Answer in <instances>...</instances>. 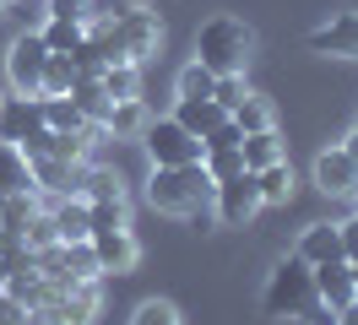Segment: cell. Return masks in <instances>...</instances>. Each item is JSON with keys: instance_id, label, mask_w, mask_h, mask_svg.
Masks as SVG:
<instances>
[{"instance_id": "21", "label": "cell", "mask_w": 358, "mask_h": 325, "mask_svg": "<svg viewBox=\"0 0 358 325\" xmlns=\"http://www.w3.org/2000/svg\"><path fill=\"white\" fill-rule=\"evenodd\" d=\"M38 38L49 43V55H76L87 43V22H66V17H44Z\"/></svg>"}, {"instance_id": "27", "label": "cell", "mask_w": 358, "mask_h": 325, "mask_svg": "<svg viewBox=\"0 0 358 325\" xmlns=\"http://www.w3.org/2000/svg\"><path fill=\"white\" fill-rule=\"evenodd\" d=\"M60 271H66V282L103 277V271H98V255H92V244H87V238H82V244H60Z\"/></svg>"}, {"instance_id": "17", "label": "cell", "mask_w": 358, "mask_h": 325, "mask_svg": "<svg viewBox=\"0 0 358 325\" xmlns=\"http://www.w3.org/2000/svg\"><path fill=\"white\" fill-rule=\"evenodd\" d=\"M98 130H109L114 141H136V136L147 130V103H141V98H114Z\"/></svg>"}, {"instance_id": "16", "label": "cell", "mask_w": 358, "mask_h": 325, "mask_svg": "<svg viewBox=\"0 0 358 325\" xmlns=\"http://www.w3.org/2000/svg\"><path fill=\"white\" fill-rule=\"evenodd\" d=\"M76 195H82L87 206H114V201H125V179H120L114 168H82ZM125 206H131V201H125Z\"/></svg>"}, {"instance_id": "19", "label": "cell", "mask_w": 358, "mask_h": 325, "mask_svg": "<svg viewBox=\"0 0 358 325\" xmlns=\"http://www.w3.org/2000/svg\"><path fill=\"white\" fill-rule=\"evenodd\" d=\"M92 76H98L109 103L114 98H141V65H131V60H109V65H98Z\"/></svg>"}, {"instance_id": "33", "label": "cell", "mask_w": 358, "mask_h": 325, "mask_svg": "<svg viewBox=\"0 0 358 325\" xmlns=\"http://www.w3.org/2000/svg\"><path fill=\"white\" fill-rule=\"evenodd\" d=\"M22 238H27V250H49V244H60V238H55V217L38 212V217L22 228Z\"/></svg>"}, {"instance_id": "20", "label": "cell", "mask_w": 358, "mask_h": 325, "mask_svg": "<svg viewBox=\"0 0 358 325\" xmlns=\"http://www.w3.org/2000/svg\"><path fill=\"white\" fill-rule=\"evenodd\" d=\"M76 179H82V163H66V157H33V185H38V190L76 195Z\"/></svg>"}, {"instance_id": "35", "label": "cell", "mask_w": 358, "mask_h": 325, "mask_svg": "<svg viewBox=\"0 0 358 325\" xmlns=\"http://www.w3.org/2000/svg\"><path fill=\"white\" fill-rule=\"evenodd\" d=\"M44 11L66 22H92V0H44Z\"/></svg>"}, {"instance_id": "26", "label": "cell", "mask_w": 358, "mask_h": 325, "mask_svg": "<svg viewBox=\"0 0 358 325\" xmlns=\"http://www.w3.org/2000/svg\"><path fill=\"white\" fill-rule=\"evenodd\" d=\"M228 120L245 130V136H255V130H271V125H277V108H271L261 92H245V98H239V108H234Z\"/></svg>"}, {"instance_id": "42", "label": "cell", "mask_w": 358, "mask_h": 325, "mask_svg": "<svg viewBox=\"0 0 358 325\" xmlns=\"http://www.w3.org/2000/svg\"><path fill=\"white\" fill-rule=\"evenodd\" d=\"M353 206H358V185H353Z\"/></svg>"}, {"instance_id": "32", "label": "cell", "mask_w": 358, "mask_h": 325, "mask_svg": "<svg viewBox=\"0 0 358 325\" xmlns=\"http://www.w3.org/2000/svg\"><path fill=\"white\" fill-rule=\"evenodd\" d=\"M131 325H179V309L169 298H147V303H136Z\"/></svg>"}, {"instance_id": "41", "label": "cell", "mask_w": 358, "mask_h": 325, "mask_svg": "<svg viewBox=\"0 0 358 325\" xmlns=\"http://www.w3.org/2000/svg\"><path fill=\"white\" fill-rule=\"evenodd\" d=\"M348 271H353V293H358V260H348Z\"/></svg>"}, {"instance_id": "31", "label": "cell", "mask_w": 358, "mask_h": 325, "mask_svg": "<svg viewBox=\"0 0 358 325\" xmlns=\"http://www.w3.org/2000/svg\"><path fill=\"white\" fill-rule=\"evenodd\" d=\"M33 217H38L33 195H6V206H0V228H6V233H22Z\"/></svg>"}, {"instance_id": "7", "label": "cell", "mask_w": 358, "mask_h": 325, "mask_svg": "<svg viewBox=\"0 0 358 325\" xmlns=\"http://www.w3.org/2000/svg\"><path fill=\"white\" fill-rule=\"evenodd\" d=\"M255 212H261V190H255V173L250 168L212 185V217H217L223 228H245Z\"/></svg>"}, {"instance_id": "28", "label": "cell", "mask_w": 358, "mask_h": 325, "mask_svg": "<svg viewBox=\"0 0 358 325\" xmlns=\"http://www.w3.org/2000/svg\"><path fill=\"white\" fill-rule=\"evenodd\" d=\"M71 103L87 114V125H103V114H109V98H103L98 76H76V87H71Z\"/></svg>"}, {"instance_id": "22", "label": "cell", "mask_w": 358, "mask_h": 325, "mask_svg": "<svg viewBox=\"0 0 358 325\" xmlns=\"http://www.w3.org/2000/svg\"><path fill=\"white\" fill-rule=\"evenodd\" d=\"M255 190H261V206H282V201H293V168H288V157H282V163H266V168H255Z\"/></svg>"}, {"instance_id": "24", "label": "cell", "mask_w": 358, "mask_h": 325, "mask_svg": "<svg viewBox=\"0 0 358 325\" xmlns=\"http://www.w3.org/2000/svg\"><path fill=\"white\" fill-rule=\"evenodd\" d=\"M76 60L71 55H49L44 60V82H38V98H71V87H76Z\"/></svg>"}, {"instance_id": "8", "label": "cell", "mask_w": 358, "mask_h": 325, "mask_svg": "<svg viewBox=\"0 0 358 325\" xmlns=\"http://www.w3.org/2000/svg\"><path fill=\"white\" fill-rule=\"evenodd\" d=\"M315 55H331V60H358V11H331L326 22H315L310 38Z\"/></svg>"}, {"instance_id": "15", "label": "cell", "mask_w": 358, "mask_h": 325, "mask_svg": "<svg viewBox=\"0 0 358 325\" xmlns=\"http://www.w3.org/2000/svg\"><path fill=\"white\" fill-rule=\"evenodd\" d=\"M33 157L11 141H0V195H33Z\"/></svg>"}, {"instance_id": "45", "label": "cell", "mask_w": 358, "mask_h": 325, "mask_svg": "<svg viewBox=\"0 0 358 325\" xmlns=\"http://www.w3.org/2000/svg\"><path fill=\"white\" fill-rule=\"evenodd\" d=\"M0 6H6V0H0Z\"/></svg>"}, {"instance_id": "25", "label": "cell", "mask_w": 358, "mask_h": 325, "mask_svg": "<svg viewBox=\"0 0 358 325\" xmlns=\"http://www.w3.org/2000/svg\"><path fill=\"white\" fill-rule=\"evenodd\" d=\"M44 103V125L49 130H66V136H87V130H98V125H87V114L71 103V98H38Z\"/></svg>"}, {"instance_id": "9", "label": "cell", "mask_w": 358, "mask_h": 325, "mask_svg": "<svg viewBox=\"0 0 358 325\" xmlns=\"http://www.w3.org/2000/svg\"><path fill=\"white\" fill-rule=\"evenodd\" d=\"M87 244H92V255H98V271H131L136 260H141V238L131 233V222L92 228Z\"/></svg>"}, {"instance_id": "14", "label": "cell", "mask_w": 358, "mask_h": 325, "mask_svg": "<svg viewBox=\"0 0 358 325\" xmlns=\"http://www.w3.org/2000/svg\"><path fill=\"white\" fill-rule=\"evenodd\" d=\"M315 271V298L326 303V309H342V303L353 298V271H348V260H326V266H310Z\"/></svg>"}, {"instance_id": "29", "label": "cell", "mask_w": 358, "mask_h": 325, "mask_svg": "<svg viewBox=\"0 0 358 325\" xmlns=\"http://www.w3.org/2000/svg\"><path fill=\"white\" fill-rule=\"evenodd\" d=\"M212 71H206L201 60H190V65H179V76H174V92L179 98H212Z\"/></svg>"}, {"instance_id": "34", "label": "cell", "mask_w": 358, "mask_h": 325, "mask_svg": "<svg viewBox=\"0 0 358 325\" xmlns=\"http://www.w3.org/2000/svg\"><path fill=\"white\" fill-rule=\"evenodd\" d=\"M250 87H245V76H217V82H212V98H217V103L228 108V114H234V108H239V98H245Z\"/></svg>"}, {"instance_id": "6", "label": "cell", "mask_w": 358, "mask_h": 325, "mask_svg": "<svg viewBox=\"0 0 358 325\" xmlns=\"http://www.w3.org/2000/svg\"><path fill=\"white\" fill-rule=\"evenodd\" d=\"M44 60H49V43L38 38V27H22L11 49H6V82L11 92H27V98H38V82H44Z\"/></svg>"}, {"instance_id": "3", "label": "cell", "mask_w": 358, "mask_h": 325, "mask_svg": "<svg viewBox=\"0 0 358 325\" xmlns=\"http://www.w3.org/2000/svg\"><path fill=\"white\" fill-rule=\"evenodd\" d=\"M196 60L212 76H245L255 60V27L245 17H212L196 33Z\"/></svg>"}, {"instance_id": "23", "label": "cell", "mask_w": 358, "mask_h": 325, "mask_svg": "<svg viewBox=\"0 0 358 325\" xmlns=\"http://www.w3.org/2000/svg\"><path fill=\"white\" fill-rule=\"evenodd\" d=\"M239 152H245V168H250V173L288 157V152H282V136H277V125H271V130H255V136H245V141H239Z\"/></svg>"}, {"instance_id": "13", "label": "cell", "mask_w": 358, "mask_h": 325, "mask_svg": "<svg viewBox=\"0 0 358 325\" xmlns=\"http://www.w3.org/2000/svg\"><path fill=\"white\" fill-rule=\"evenodd\" d=\"M174 120L190 130L196 141H206V136H212V130L228 120V108L217 103V98H179V103H174Z\"/></svg>"}, {"instance_id": "1", "label": "cell", "mask_w": 358, "mask_h": 325, "mask_svg": "<svg viewBox=\"0 0 358 325\" xmlns=\"http://www.w3.org/2000/svg\"><path fill=\"white\" fill-rule=\"evenodd\" d=\"M87 49L98 55V65H109V60L141 65L163 49V22H157L152 11H141V6L109 11L103 22H87Z\"/></svg>"}, {"instance_id": "43", "label": "cell", "mask_w": 358, "mask_h": 325, "mask_svg": "<svg viewBox=\"0 0 358 325\" xmlns=\"http://www.w3.org/2000/svg\"><path fill=\"white\" fill-rule=\"evenodd\" d=\"M6 6H17V0H6Z\"/></svg>"}, {"instance_id": "4", "label": "cell", "mask_w": 358, "mask_h": 325, "mask_svg": "<svg viewBox=\"0 0 358 325\" xmlns=\"http://www.w3.org/2000/svg\"><path fill=\"white\" fill-rule=\"evenodd\" d=\"M147 201H152V212L196 217V212H206V206H212V173H206V163L152 168V179H147Z\"/></svg>"}, {"instance_id": "30", "label": "cell", "mask_w": 358, "mask_h": 325, "mask_svg": "<svg viewBox=\"0 0 358 325\" xmlns=\"http://www.w3.org/2000/svg\"><path fill=\"white\" fill-rule=\"evenodd\" d=\"M206 173H212V185L217 179H234V173H245V152L239 147H217V152H201Z\"/></svg>"}, {"instance_id": "39", "label": "cell", "mask_w": 358, "mask_h": 325, "mask_svg": "<svg viewBox=\"0 0 358 325\" xmlns=\"http://www.w3.org/2000/svg\"><path fill=\"white\" fill-rule=\"evenodd\" d=\"M336 325H358V293L342 303V309H336Z\"/></svg>"}, {"instance_id": "38", "label": "cell", "mask_w": 358, "mask_h": 325, "mask_svg": "<svg viewBox=\"0 0 358 325\" xmlns=\"http://www.w3.org/2000/svg\"><path fill=\"white\" fill-rule=\"evenodd\" d=\"M336 228H342V260H358V212L348 222H336Z\"/></svg>"}, {"instance_id": "2", "label": "cell", "mask_w": 358, "mask_h": 325, "mask_svg": "<svg viewBox=\"0 0 358 325\" xmlns=\"http://www.w3.org/2000/svg\"><path fill=\"white\" fill-rule=\"evenodd\" d=\"M261 309L271 320H304V325H336V309L315 298V271L299 255L277 260L271 266L266 287H261Z\"/></svg>"}, {"instance_id": "40", "label": "cell", "mask_w": 358, "mask_h": 325, "mask_svg": "<svg viewBox=\"0 0 358 325\" xmlns=\"http://www.w3.org/2000/svg\"><path fill=\"white\" fill-rule=\"evenodd\" d=\"M336 147L348 152V157H353V168H358V125H353V130H348V136H342V141H336Z\"/></svg>"}, {"instance_id": "5", "label": "cell", "mask_w": 358, "mask_h": 325, "mask_svg": "<svg viewBox=\"0 0 358 325\" xmlns=\"http://www.w3.org/2000/svg\"><path fill=\"white\" fill-rule=\"evenodd\" d=\"M147 157H152V168H179V163H201V141L190 136V130L179 125L174 114L169 120H147V130L136 136Z\"/></svg>"}, {"instance_id": "12", "label": "cell", "mask_w": 358, "mask_h": 325, "mask_svg": "<svg viewBox=\"0 0 358 325\" xmlns=\"http://www.w3.org/2000/svg\"><path fill=\"white\" fill-rule=\"evenodd\" d=\"M293 255L304 260V266H326V260H342V228L336 222H310L299 244H293Z\"/></svg>"}, {"instance_id": "18", "label": "cell", "mask_w": 358, "mask_h": 325, "mask_svg": "<svg viewBox=\"0 0 358 325\" xmlns=\"http://www.w3.org/2000/svg\"><path fill=\"white\" fill-rule=\"evenodd\" d=\"M49 217H55V238H60V244H82V238L92 233V217H87V201H82V195H66Z\"/></svg>"}, {"instance_id": "37", "label": "cell", "mask_w": 358, "mask_h": 325, "mask_svg": "<svg viewBox=\"0 0 358 325\" xmlns=\"http://www.w3.org/2000/svg\"><path fill=\"white\" fill-rule=\"evenodd\" d=\"M27 315H33L27 303H17L11 293H0V325H27Z\"/></svg>"}, {"instance_id": "11", "label": "cell", "mask_w": 358, "mask_h": 325, "mask_svg": "<svg viewBox=\"0 0 358 325\" xmlns=\"http://www.w3.org/2000/svg\"><path fill=\"white\" fill-rule=\"evenodd\" d=\"M353 185H358V168H353V157L342 147H326L320 157H315V190L320 195H353Z\"/></svg>"}, {"instance_id": "36", "label": "cell", "mask_w": 358, "mask_h": 325, "mask_svg": "<svg viewBox=\"0 0 358 325\" xmlns=\"http://www.w3.org/2000/svg\"><path fill=\"white\" fill-rule=\"evenodd\" d=\"M239 141H245V130L234 125V120H223V125H217V130H212V136L201 141V152H217V147H239Z\"/></svg>"}, {"instance_id": "44", "label": "cell", "mask_w": 358, "mask_h": 325, "mask_svg": "<svg viewBox=\"0 0 358 325\" xmlns=\"http://www.w3.org/2000/svg\"><path fill=\"white\" fill-rule=\"evenodd\" d=\"M60 325H71V320H60Z\"/></svg>"}, {"instance_id": "10", "label": "cell", "mask_w": 358, "mask_h": 325, "mask_svg": "<svg viewBox=\"0 0 358 325\" xmlns=\"http://www.w3.org/2000/svg\"><path fill=\"white\" fill-rule=\"evenodd\" d=\"M38 130H44V103H38V98H27V92H11V98H0V141H11V147H27Z\"/></svg>"}]
</instances>
